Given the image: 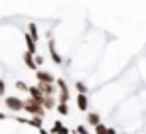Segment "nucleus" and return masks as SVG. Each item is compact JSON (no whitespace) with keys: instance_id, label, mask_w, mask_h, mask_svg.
Wrapping results in <instances>:
<instances>
[{"instance_id":"1","label":"nucleus","mask_w":146,"mask_h":134,"mask_svg":"<svg viewBox=\"0 0 146 134\" xmlns=\"http://www.w3.org/2000/svg\"><path fill=\"white\" fill-rule=\"evenodd\" d=\"M24 112H28L30 116H46V109H44V105L42 103H38V101H34L32 97H28L24 101Z\"/></svg>"},{"instance_id":"2","label":"nucleus","mask_w":146,"mask_h":134,"mask_svg":"<svg viewBox=\"0 0 146 134\" xmlns=\"http://www.w3.org/2000/svg\"><path fill=\"white\" fill-rule=\"evenodd\" d=\"M4 105L10 112H22L24 111V101L20 97H6L4 99Z\"/></svg>"},{"instance_id":"3","label":"nucleus","mask_w":146,"mask_h":134,"mask_svg":"<svg viewBox=\"0 0 146 134\" xmlns=\"http://www.w3.org/2000/svg\"><path fill=\"white\" fill-rule=\"evenodd\" d=\"M36 81H38V83H55V77H53L49 71L38 69V71H36Z\"/></svg>"},{"instance_id":"4","label":"nucleus","mask_w":146,"mask_h":134,"mask_svg":"<svg viewBox=\"0 0 146 134\" xmlns=\"http://www.w3.org/2000/svg\"><path fill=\"white\" fill-rule=\"evenodd\" d=\"M48 49H49V55H51V61H53L55 65H61V61H63V59H61V55H59V53H57V49H55V42H53V40H49V38H48Z\"/></svg>"},{"instance_id":"5","label":"nucleus","mask_w":146,"mask_h":134,"mask_svg":"<svg viewBox=\"0 0 146 134\" xmlns=\"http://www.w3.org/2000/svg\"><path fill=\"white\" fill-rule=\"evenodd\" d=\"M22 61L26 63L28 69H32V71H38V63H36V55L34 53H30V51H24V55H22Z\"/></svg>"},{"instance_id":"6","label":"nucleus","mask_w":146,"mask_h":134,"mask_svg":"<svg viewBox=\"0 0 146 134\" xmlns=\"http://www.w3.org/2000/svg\"><path fill=\"white\" fill-rule=\"evenodd\" d=\"M75 101H77V109H79L81 112H85L87 109H89V99H87V95H85V93H77Z\"/></svg>"},{"instance_id":"7","label":"nucleus","mask_w":146,"mask_h":134,"mask_svg":"<svg viewBox=\"0 0 146 134\" xmlns=\"http://www.w3.org/2000/svg\"><path fill=\"white\" fill-rule=\"evenodd\" d=\"M28 95L34 99V101H38V103H44V99H46V95L42 93V89L36 85V87H30V91H28Z\"/></svg>"},{"instance_id":"8","label":"nucleus","mask_w":146,"mask_h":134,"mask_svg":"<svg viewBox=\"0 0 146 134\" xmlns=\"http://www.w3.org/2000/svg\"><path fill=\"white\" fill-rule=\"evenodd\" d=\"M42 105H44V109H46V111H53V109L57 107V101H55V97H53V95H46V99H44V103H42Z\"/></svg>"},{"instance_id":"9","label":"nucleus","mask_w":146,"mask_h":134,"mask_svg":"<svg viewBox=\"0 0 146 134\" xmlns=\"http://www.w3.org/2000/svg\"><path fill=\"white\" fill-rule=\"evenodd\" d=\"M51 134H69V128H67L63 122L55 120V122H53V128H51Z\"/></svg>"},{"instance_id":"10","label":"nucleus","mask_w":146,"mask_h":134,"mask_svg":"<svg viewBox=\"0 0 146 134\" xmlns=\"http://www.w3.org/2000/svg\"><path fill=\"white\" fill-rule=\"evenodd\" d=\"M38 87L42 89V93L44 95H55V83H38Z\"/></svg>"},{"instance_id":"11","label":"nucleus","mask_w":146,"mask_h":134,"mask_svg":"<svg viewBox=\"0 0 146 134\" xmlns=\"http://www.w3.org/2000/svg\"><path fill=\"white\" fill-rule=\"evenodd\" d=\"M24 40H26V47H28L26 51H30V53H34V55H36V40H34L30 34H26Z\"/></svg>"},{"instance_id":"12","label":"nucleus","mask_w":146,"mask_h":134,"mask_svg":"<svg viewBox=\"0 0 146 134\" xmlns=\"http://www.w3.org/2000/svg\"><path fill=\"white\" fill-rule=\"evenodd\" d=\"M87 122H89L91 126H97L99 122H101V114H99V112H89V114H87Z\"/></svg>"},{"instance_id":"13","label":"nucleus","mask_w":146,"mask_h":134,"mask_svg":"<svg viewBox=\"0 0 146 134\" xmlns=\"http://www.w3.org/2000/svg\"><path fill=\"white\" fill-rule=\"evenodd\" d=\"M55 111H57V114H61V116H67L69 114V107H67V103H57Z\"/></svg>"},{"instance_id":"14","label":"nucleus","mask_w":146,"mask_h":134,"mask_svg":"<svg viewBox=\"0 0 146 134\" xmlns=\"http://www.w3.org/2000/svg\"><path fill=\"white\" fill-rule=\"evenodd\" d=\"M28 34H30V36H32V38H34V40L38 42L40 34H38V26H36L34 22H30V24H28Z\"/></svg>"},{"instance_id":"15","label":"nucleus","mask_w":146,"mask_h":134,"mask_svg":"<svg viewBox=\"0 0 146 134\" xmlns=\"http://www.w3.org/2000/svg\"><path fill=\"white\" fill-rule=\"evenodd\" d=\"M55 85H57V89H59V91H65V93H69V89H67V83H65V79L57 77V79H55Z\"/></svg>"},{"instance_id":"16","label":"nucleus","mask_w":146,"mask_h":134,"mask_svg":"<svg viewBox=\"0 0 146 134\" xmlns=\"http://www.w3.org/2000/svg\"><path fill=\"white\" fill-rule=\"evenodd\" d=\"M69 97H71L69 93H65V91H59V93H57V103H67V101H69Z\"/></svg>"},{"instance_id":"17","label":"nucleus","mask_w":146,"mask_h":134,"mask_svg":"<svg viewBox=\"0 0 146 134\" xmlns=\"http://www.w3.org/2000/svg\"><path fill=\"white\" fill-rule=\"evenodd\" d=\"M75 91H77V93H85V95H87V85H85V83H81V81H75Z\"/></svg>"},{"instance_id":"18","label":"nucleus","mask_w":146,"mask_h":134,"mask_svg":"<svg viewBox=\"0 0 146 134\" xmlns=\"http://www.w3.org/2000/svg\"><path fill=\"white\" fill-rule=\"evenodd\" d=\"M93 128H95V134H107V128L109 126H105L103 122H99L97 126H93Z\"/></svg>"},{"instance_id":"19","label":"nucleus","mask_w":146,"mask_h":134,"mask_svg":"<svg viewBox=\"0 0 146 134\" xmlns=\"http://www.w3.org/2000/svg\"><path fill=\"white\" fill-rule=\"evenodd\" d=\"M16 89H18V91H24V93H28V91H30V87L26 85L24 81H16Z\"/></svg>"},{"instance_id":"20","label":"nucleus","mask_w":146,"mask_h":134,"mask_svg":"<svg viewBox=\"0 0 146 134\" xmlns=\"http://www.w3.org/2000/svg\"><path fill=\"white\" fill-rule=\"evenodd\" d=\"M75 134H89V130H87L83 124H77V126H75Z\"/></svg>"},{"instance_id":"21","label":"nucleus","mask_w":146,"mask_h":134,"mask_svg":"<svg viewBox=\"0 0 146 134\" xmlns=\"http://www.w3.org/2000/svg\"><path fill=\"white\" fill-rule=\"evenodd\" d=\"M4 93H6V83L0 79V101H2V97H4Z\"/></svg>"},{"instance_id":"22","label":"nucleus","mask_w":146,"mask_h":134,"mask_svg":"<svg viewBox=\"0 0 146 134\" xmlns=\"http://www.w3.org/2000/svg\"><path fill=\"white\" fill-rule=\"evenodd\" d=\"M36 63H38V67H40L42 63H44V57H42V55H36Z\"/></svg>"},{"instance_id":"23","label":"nucleus","mask_w":146,"mask_h":134,"mask_svg":"<svg viewBox=\"0 0 146 134\" xmlns=\"http://www.w3.org/2000/svg\"><path fill=\"white\" fill-rule=\"evenodd\" d=\"M107 134H119V132H117L115 128H107Z\"/></svg>"},{"instance_id":"24","label":"nucleus","mask_w":146,"mask_h":134,"mask_svg":"<svg viewBox=\"0 0 146 134\" xmlns=\"http://www.w3.org/2000/svg\"><path fill=\"white\" fill-rule=\"evenodd\" d=\"M40 134H48V130L46 128H40Z\"/></svg>"},{"instance_id":"25","label":"nucleus","mask_w":146,"mask_h":134,"mask_svg":"<svg viewBox=\"0 0 146 134\" xmlns=\"http://www.w3.org/2000/svg\"><path fill=\"white\" fill-rule=\"evenodd\" d=\"M4 118H6V114H2V112H0V120H4Z\"/></svg>"}]
</instances>
